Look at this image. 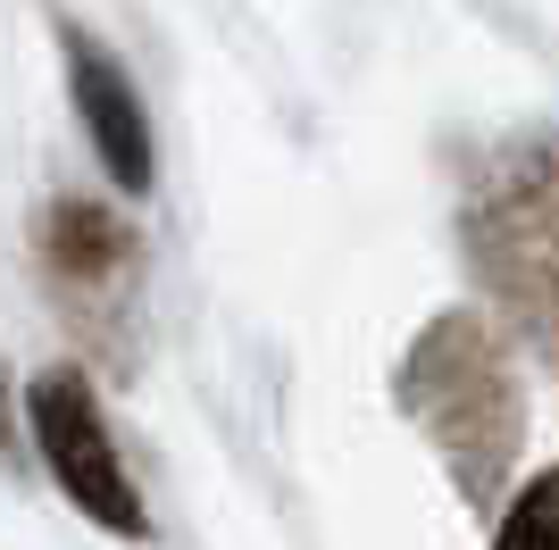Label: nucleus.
<instances>
[{
	"mask_svg": "<svg viewBox=\"0 0 559 550\" xmlns=\"http://www.w3.org/2000/svg\"><path fill=\"white\" fill-rule=\"evenodd\" d=\"M34 434H43L50 476L68 483V501H84L117 534H142V501H134V483H126V467H117V451H109V426H100L93 392L75 384V375H43L34 384Z\"/></svg>",
	"mask_w": 559,
	"mask_h": 550,
	"instance_id": "f257e3e1",
	"label": "nucleus"
},
{
	"mask_svg": "<svg viewBox=\"0 0 559 550\" xmlns=\"http://www.w3.org/2000/svg\"><path fill=\"white\" fill-rule=\"evenodd\" d=\"M68 68H75V109H84V125H93V142H100V167H109L126 192H142V183H151V134H142L134 84H126L84 34L68 43Z\"/></svg>",
	"mask_w": 559,
	"mask_h": 550,
	"instance_id": "f03ea898",
	"label": "nucleus"
},
{
	"mask_svg": "<svg viewBox=\"0 0 559 550\" xmlns=\"http://www.w3.org/2000/svg\"><path fill=\"white\" fill-rule=\"evenodd\" d=\"M501 542H510V550H535V542H559V476H543L535 492H526V509H518L510 526H501Z\"/></svg>",
	"mask_w": 559,
	"mask_h": 550,
	"instance_id": "7ed1b4c3",
	"label": "nucleus"
}]
</instances>
